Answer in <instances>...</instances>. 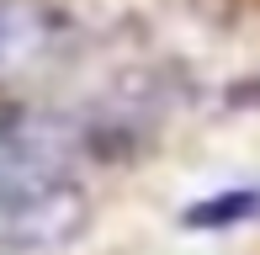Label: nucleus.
Listing matches in <instances>:
<instances>
[{"label": "nucleus", "instance_id": "nucleus-1", "mask_svg": "<svg viewBox=\"0 0 260 255\" xmlns=\"http://www.w3.org/2000/svg\"><path fill=\"white\" fill-rule=\"evenodd\" d=\"M260 213V197L255 192H229V197H212V202H197L186 213L191 229H223V224H239V218Z\"/></svg>", "mask_w": 260, "mask_h": 255}]
</instances>
